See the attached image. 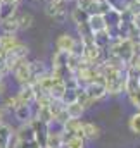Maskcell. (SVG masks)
<instances>
[{
    "instance_id": "obj_5",
    "label": "cell",
    "mask_w": 140,
    "mask_h": 148,
    "mask_svg": "<svg viewBox=\"0 0 140 148\" xmlns=\"http://www.w3.org/2000/svg\"><path fill=\"white\" fill-rule=\"evenodd\" d=\"M16 98H17L19 105H31V103L35 102V90H33V86H31V84L21 86V90L17 91Z\"/></svg>"
},
{
    "instance_id": "obj_32",
    "label": "cell",
    "mask_w": 140,
    "mask_h": 148,
    "mask_svg": "<svg viewBox=\"0 0 140 148\" xmlns=\"http://www.w3.org/2000/svg\"><path fill=\"white\" fill-rule=\"evenodd\" d=\"M52 19L57 21V23H64V21L68 19V10H59V12H55V14L52 16Z\"/></svg>"
},
{
    "instance_id": "obj_8",
    "label": "cell",
    "mask_w": 140,
    "mask_h": 148,
    "mask_svg": "<svg viewBox=\"0 0 140 148\" xmlns=\"http://www.w3.org/2000/svg\"><path fill=\"white\" fill-rule=\"evenodd\" d=\"M125 84H126V77H125V74H123V76H119L118 79H114V81H111V83H105V91H107L109 95H119V93L125 91Z\"/></svg>"
},
{
    "instance_id": "obj_37",
    "label": "cell",
    "mask_w": 140,
    "mask_h": 148,
    "mask_svg": "<svg viewBox=\"0 0 140 148\" xmlns=\"http://www.w3.org/2000/svg\"><path fill=\"white\" fill-rule=\"evenodd\" d=\"M5 2H12V3H19V0H5Z\"/></svg>"
},
{
    "instance_id": "obj_3",
    "label": "cell",
    "mask_w": 140,
    "mask_h": 148,
    "mask_svg": "<svg viewBox=\"0 0 140 148\" xmlns=\"http://www.w3.org/2000/svg\"><path fill=\"white\" fill-rule=\"evenodd\" d=\"M14 73V77H16V81L21 84V86H24V84H30L31 83V69H30V62L24 59V60H21L17 66H16V69L12 71Z\"/></svg>"
},
{
    "instance_id": "obj_2",
    "label": "cell",
    "mask_w": 140,
    "mask_h": 148,
    "mask_svg": "<svg viewBox=\"0 0 140 148\" xmlns=\"http://www.w3.org/2000/svg\"><path fill=\"white\" fill-rule=\"evenodd\" d=\"M83 90L87 91V95H88L94 102H97V100L104 98L105 95H107V91H105V84H104V81H102V77H99V79H95V81H92V83L85 84V86H83Z\"/></svg>"
},
{
    "instance_id": "obj_26",
    "label": "cell",
    "mask_w": 140,
    "mask_h": 148,
    "mask_svg": "<svg viewBox=\"0 0 140 148\" xmlns=\"http://www.w3.org/2000/svg\"><path fill=\"white\" fill-rule=\"evenodd\" d=\"M36 119H40L42 122H45V124H49V122H52L54 121V117H52V112L49 107H38V110H36Z\"/></svg>"
},
{
    "instance_id": "obj_36",
    "label": "cell",
    "mask_w": 140,
    "mask_h": 148,
    "mask_svg": "<svg viewBox=\"0 0 140 148\" xmlns=\"http://www.w3.org/2000/svg\"><path fill=\"white\" fill-rule=\"evenodd\" d=\"M135 43H137V48H139V52H140V36H139V40H137Z\"/></svg>"
},
{
    "instance_id": "obj_29",
    "label": "cell",
    "mask_w": 140,
    "mask_h": 148,
    "mask_svg": "<svg viewBox=\"0 0 140 148\" xmlns=\"http://www.w3.org/2000/svg\"><path fill=\"white\" fill-rule=\"evenodd\" d=\"M3 105H5L7 109L14 110V109L19 105V102H17V98H16V95H14V97H7V98H5V102H3Z\"/></svg>"
},
{
    "instance_id": "obj_4",
    "label": "cell",
    "mask_w": 140,
    "mask_h": 148,
    "mask_svg": "<svg viewBox=\"0 0 140 148\" xmlns=\"http://www.w3.org/2000/svg\"><path fill=\"white\" fill-rule=\"evenodd\" d=\"M76 38L71 36L69 33H62V35H59L57 40H55V48L57 50H62V52H73L74 50V47H76Z\"/></svg>"
},
{
    "instance_id": "obj_14",
    "label": "cell",
    "mask_w": 140,
    "mask_h": 148,
    "mask_svg": "<svg viewBox=\"0 0 140 148\" xmlns=\"http://www.w3.org/2000/svg\"><path fill=\"white\" fill-rule=\"evenodd\" d=\"M81 131H83L85 140H95L100 134V129L94 122H81Z\"/></svg>"
},
{
    "instance_id": "obj_25",
    "label": "cell",
    "mask_w": 140,
    "mask_h": 148,
    "mask_svg": "<svg viewBox=\"0 0 140 148\" xmlns=\"http://www.w3.org/2000/svg\"><path fill=\"white\" fill-rule=\"evenodd\" d=\"M76 102H78V103H80V105H81L83 109H88V107H92V105L95 103V102H94V100H92V98H90V97L87 95V91H85L83 88H80V91H78V98H76Z\"/></svg>"
},
{
    "instance_id": "obj_35",
    "label": "cell",
    "mask_w": 140,
    "mask_h": 148,
    "mask_svg": "<svg viewBox=\"0 0 140 148\" xmlns=\"http://www.w3.org/2000/svg\"><path fill=\"white\" fill-rule=\"evenodd\" d=\"M3 122V112H2V109H0V124Z\"/></svg>"
},
{
    "instance_id": "obj_17",
    "label": "cell",
    "mask_w": 140,
    "mask_h": 148,
    "mask_svg": "<svg viewBox=\"0 0 140 148\" xmlns=\"http://www.w3.org/2000/svg\"><path fill=\"white\" fill-rule=\"evenodd\" d=\"M33 23H35L33 14H30V12H17V24H19V29L26 31V29H30V28L33 26Z\"/></svg>"
},
{
    "instance_id": "obj_22",
    "label": "cell",
    "mask_w": 140,
    "mask_h": 148,
    "mask_svg": "<svg viewBox=\"0 0 140 148\" xmlns=\"http://www.w3.org/2000/svg\"><path fill=\"white\" fill-rule=\"evenodd\" d=\"M64 107H66V112H68V117H73V119H80L83 115V112H85V109L78 102H73V103L64 105Z\"/></svg>"
},
{
    "instance_id": "obj_15",
    "label": "cell",
    "mask_w": 140,
    "mask_h": 148,
    "mask_svg": "<svg viewBox=\"0 0 140 148\" xmlns=\"http://www.w3.org/2000/svg\"><path fill=\"white\" fill-rule=\"evenodd\" d=\"M17 7H19V3H12V2L0 0V19H5V17L14 16L17 12Z\"/></svg>"
},
{
    "instance_id": "obj_10",
    "label": "cell",
    "mask_w": 140,
    "mask_h": 148,
    "mask_svg": "<svg viewBox=\"0 0 140 148\" xmlns=\"http://www.w3.org/2000/svg\"><path fill=\"white\" fill-rule=\"evenodd\" d=\"M16 134H17L19 141H31V140H35V133H33V127L30 126V122H21L19 129H16Z\"/></svg>"
},
{
    "instance_id": "obj_16",
    "label": "cell",
    "mask_w": 140,
    "mask_h": 148,
    "mask_svg": "<svg viewBox=\"0 0 140 148\" xmlns=\"http://www.w3.org/2000/svg\"><path fill=\"white\" fill-rule=\"evenodd\" d=\"M14 115L19 122H28L31 117H33V112H31V107L30 105H17L14 109Z\"/></svg>"
},
{
    "instance_id": "obj_11",
    "label": "cell",
    "mask_w": 140,
    "mask_h": 148,
    "mask_svg": "<svg viewBox=\"0 0 140 148\" xmlns=\"http://www.w3.org/2000/svg\"><path fill=\"white\" fill-rule=\"evenodd\" d=\"M88 26H90V29L94 31V33H97V31H102L107 28V24H105V19L102 14H90L88 16Z\"/></svg>"
},
{
    "instance_id": "obj_27",
    "label": "cell",
    "mask_w": 140,
    "mask_h": 148,
    "mask_svg": "<svg viewBox=\"0 0 140 148\" xmlns=\"http://www.w3.org/2000/svg\"><path fill=\"white\" fill-rule=\"evenodd\" d=\"M30 69H31V77H33V79L47 73V69H45V66H43L42 60H33V62H30Z\"/></svg>"
},
{
    "instance_id": "obj_18",
    "label": "cell",
    "mask_w": 140,
    "mask_h": 148,
    "mask_svg": "<svg viewBox=\"0 0 140 148\" xmlns=\"http://www.w3.org/2000/svg\"><path fill=\"white\" fill-rule=\"evenodd\" d=\"M104 19H105L107 28H118V26L121 24V12L111 9L109 12H105L104 14Z\"/></svg>"
},
{
    "instance_id": "obj_19",
    "label": "cell",
    "mask_w": 140,
    "mask_h": 148,
    "mask_svg": "<svg viewBox=\"0 0 140 148\" xmlns=\"http://www.w3.org/2000/svg\"><path fill=\"white\" fill-rule=\"evenodd\" d=\"M68 57H69V52L55 50L54 55H52V67H66V64H68Z\"/></svg>"
},
{
    "instance_id": "obj_20",
    "label": "cell",
    "mask_w": 140,
    "mask_h": 148,
    "mask_svg": "<svg viewBox=\"0 0 140 148\" xmlns=\"http://www.w3.org/2000/svg\"><path fill=\"white\" fill-rule=\"evenodd\" d=\"M45 148H62V133H50L49 131Z\"/></svg>"
},
{
    "instance_id": "obj_7",
    "label": "cell",
    "mask_w": 140,
    "mask_h": 148,
    "mask_svg": "<svg viewBox=\"0 0 140 148\" xmlns=\"http://www.w3.org/2000/svg\"><path fill=\"white\" fill-rule=\"evenodd\" d=\"M19 12V10H17ZM17 12L10 17H5V19H0V29L3 33H12L16 35L19 31V24H17Z\"/></svg>"
},
{
    "instance_id": "obj_23",
    "label": "cell",
    "mask_w": 140,
    "mask_h": 148,
    "mask_svg": "<svg viewBox=\"0 0 140 148\" xmlns=\"http://www.w3.org/2000/svg\"><path fill=\"white\" fill-rule=\"evenodd\" d=\"M80 88H81V86H78V88H66V91H64V95H62L61 102H62L64 105H69V103H73V102H76Z\"/></svg>"
},
{
    "instance_id": "obj_24",
    "label": "cell",
    "mask_w": 140,
    "mask_h": 148,
    "mask_svg": "<svg viewBox=\"0 0 140 148\" xmlns=\"http://www.w3.org/2000/svg\"><path fill=\"white\" fill-rule=\"evenodd\" d=\"M14 129L9 126V124H0V148H5L7 147V140H9V136H10V133H12Z\"/></svg>"
},
{
    "instance_id": "obj_6",
    "label": "cell",
    "mask_w": 140,
    "mask_h": 148,
    "mask_svg": "<svg viewBox=\"0 0 140 148\" xmlns=\"http://www.w3.org/2000/svg\"><path fill=\"white\" fill-rule=\"evenodd\" d=\"M62 133H66V134H76L80 138H85L83 131H81V121L80 119H73V117H68L62 122Z\"/></svg>"
},
{
    "instance_id": "obj_12",
    "label": "cell",
    "mask_w": 140,
    "mask_h": 148,
    "mask_svg": "<svg viewBox=\"0 0 140 148\" xmlns=\"http://www.w3.org/2000/svg\"><path fill=\"white\" fill-rule=\"evenodd\" d=\"M17 43H21L16 35H12V33H3L2 36H0V48L3 50V52H10Z\"/></svg>"
},
{
    "instance_id": "obj_30",
    "label": "cell",
    "mask_w": 140,
    "mask_h": 148,
    "mask_svg": "<svg viewBox=\"0 0 140 148\" xmlns=\"http://www.w3.org/2000/svg\"><path fill=\"white\" fill-rule=\"evenodd\" d=\"M128 98H130V102H132L133 107L140 109V88L137 90V91H133L132 95H128Z\"/></svg>"
},
{
    "instance_id": "obj_28",
    "label": "cell",
    "mask_w": 140,
    "mask_h": 148,
    "mask_svg": "<svg viewBox=\"0 0 140 148\" xmlns=\"http://www.w3.org/2000/svg\"><path fill=\"white\" fill-rule=\"evenodd\" d=\"M128 127H130L132 133L140 134V112L133 114V115L130 117V121H128Z\"/></svg>"
},
{
    "instance_id": "obj_1",
    "label": "cell",
    "mask_w": 140,
    "mask_h": 148,
    "mask_svg": "<svg viewBox=\"0 0 140 148\" xmlns=\"http://www.w3.org/2000/svg\"><path fill=\"white\" fill-rule=\"evenodd\" d=\"M28 122H30V126L33 127L36 143H38L42 148H45V143H47V134H49V127H47V124H45V122H42L40 119H36L35 115H33Z\"/></svg>"
},
{
    "instance_id": "obj_13",
    "label": "cell",
    "mask_w": 140,
    "mask_h": 148,
    "mask_svg": "<svg viewBox=\"0 0 140 148\" xmlns=\"http://www.w3.org/2000/svg\"><path fill=\"white\" fill-rule=\"evenodd\" d=\"M52 79H54V77H52ZM64 91H66V84H64V81H62V79H54V84L50 86L49 95H50L54 100H61L62 95H64Z\"/></svg>"
},
{
    "instance_id": "obj_9",
    "label": "cell",
    "mask_w": 140,
    "mask_h": 148,
    "mask_svg": "<svg viewBox=\"0 0 140 148\" xmlns=\"http://www.w3.org/2000/svg\"><path fill=\"white\" fill-rule=\"evenodd\" d=\"M111 41H112V38H111V35H109L107 29H102V31L94 33V45H95L97 48H100V50H105V48L111 45Z\"/></svg>"
},
{
    "instance_id": "obj_31",
    "label": "cell",
    "mask_w": 140,
    "mask_h": 148,
    "mask_svg": "<svg viewBox=\"0 0 140 148\" xmlns=\"http://www.w3.org/2000/svg\"><path fill=\"white\" fill-rule=\"evenodd\" d=\"M16 148H42L38 143H36V140H31V141H19Z\"/></svg>"
},
{
    "instance_id": "obj_21",
    "label": "cell",
    "mask_w": 140,
    "mask_h": 148,
    "mask_svg": "<svg viewBox=\"0 0 140 148\" xmlns=\"http://www.w3.org/2000/svg\"><path fill=\"white\" fill-rule=\"evenodd\" d=\"M69 16H71V21H73L74 24H81V23H87V21H88V14H87L83 9H80L78 5L71 10Z\"/></svg>"
},
{
    "instance_id": "obj_38",
    "label": "cell",
    "mask_w": 140,
    "mask_h": 148,
    "mask_svg": "<svg viewBox=\"0 0 140 148\" xmlns=\"http://www.w3.org/2000/svg\"><path fill=\"white\" fill-rule=\"evenodd\" d=\"M0 50H2V48H0Z\"/></svg>"
},
{
    "instance_id": "obj_33",
    "label": "cell",
    "mask_w": 140,
    "mask_h": 148,
    "mask_svg": "<svg viewBox=\"0 0 140 148\" xmlns=\"http://www.w3.org/2000/svg\"><path fill=\"white\" fill-rule=\"evenodd\" d=\"M17 143H19L17 134H16V131H12V133H10V136H9V140H7V147H5V148H16Z\"/></svg>"
},
{
    "instance_id": "obj_34",
    "label": "cell",
    "mask_w": 140,
    "mask_h": 148,
    "mask_svg": "<svg viewBox=\"0 0 140 148\" xmlns=\"http://www.w3.org/2000/svg\"><path fill=\"white\" fill-rule=\"evenodd\" d=\"M5 90H7V86H5V83H3V79H0V97L5 93Z\"/></svg>"
}]
</instances>
